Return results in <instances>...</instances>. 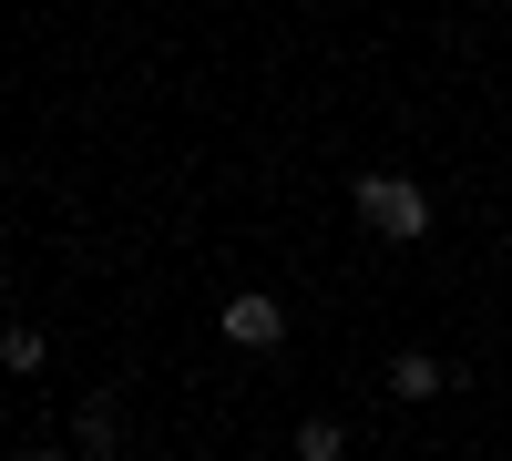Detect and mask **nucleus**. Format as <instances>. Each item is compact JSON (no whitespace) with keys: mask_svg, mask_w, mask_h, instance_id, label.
Instances as JSON below:
<instances>
[{"mask_svg":"<svg viewBox=\"0 0 512 461\" xmlns=\"http://www.w3.org/2000/svg\"><path fill=\"white\" fill-rule=\"evenodd\" d=\"M359 226L390 236V246H420L431 236V195H420L410 175H359Z\"/></svg>","mask_w":512,"mask_h":461,"instance_id":"1","label":"nucleus"},{"mask_svg":"<svg viewBox=\"0 0 512 461\" xmlns=\"http://www.w3.org/2000/svg\"><path fill=\"white\" fill-rule=\"evenodd\" d=\"M216 328H226L236 349H277V339H287V308L267 298V287H246V298H226V308H216Z\"/></svg>","mask_w":512,"mask_h":461,"instance_id":"2","label":"nucleus"},{"mask_svg":"<svg viewBox=\"0 0 512 461\" xmlns=\"http://www.w3.org/2000/svg\"><path fill=\"white\" fill-rule=\"evenodd\" d=\"M441 390H451V369H441L431 349H400V359H390V400H441Z\"/></svg>","mask_w":512,"mask_h":461,"instance_id":"3","label":"nucleus"},{"mask_svg":"<svg viewBox=\"0 0 512 461\" xmlns=\"http://www.w3.org/2000/svg\"><path fill=\"white\" fill-rule=\"evenodd\" d=\"M0 369H11V380H41V369H52V339H41V328H0Z\"/></svg>","mask_w":512,"mask_h":461,"instance_id":"4","label":"nucleus"},{"mask_svg":"<svg viewBox=\"0 0 512 461\" xmlns=\"http://www.w3.org/2000/svg\"><path fill=\"white\" fill-rule=\"evenodd\" d=\"M72 441H82V451H113V441H123L113 400H82V410H72Z\"/></svg>","mask_w":512,"mask_h":461,"instance_id":"5","label":"nucleus"},{"mask_svg":"<svg viewBox=\"0 0 512 461\" xmlns=\"http://www.w3.org/2000/svg\"><path fill=\"white\" fill-rule=\"evenodd\" d=\"M338 451H349L338 421H297V461H338Z\"/></svg>","mask_w":512,"mask_h":461,"instance_id":"6","label":"nucleus"}]
</instances>
